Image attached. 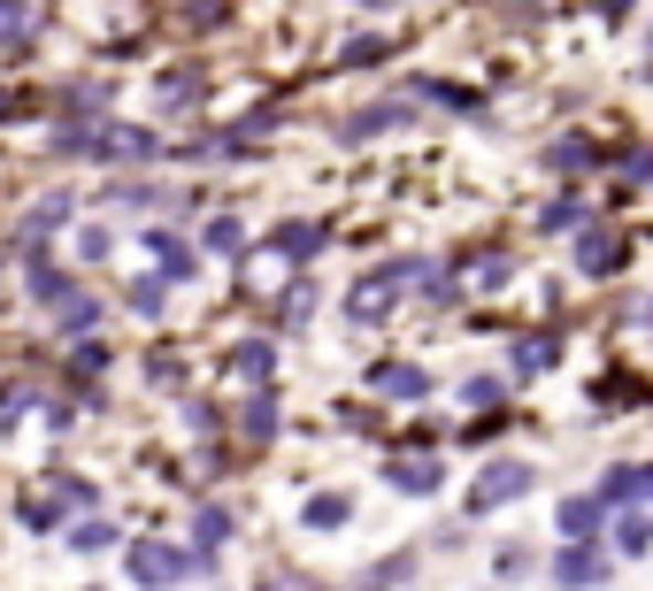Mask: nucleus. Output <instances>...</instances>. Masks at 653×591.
I'll list each match as a JSON object with an SVG mask.
<instances>
[{
	"label": "nucleus",
	"mask_w": 653,
	"mask_h": 591,
	"mask_svg": "<svg viewBox=\"0 0 653 591\" xmlns=\"http://www.w3.org/2000/svg\"><path fill=\"white\" fill-rule=\"evenodd\" d=\"M515 484H523V468L507 461V468H492V476H485V499H515Z\"/></svg>",
	"instance_id": "obj_1"
}]
</instances>
